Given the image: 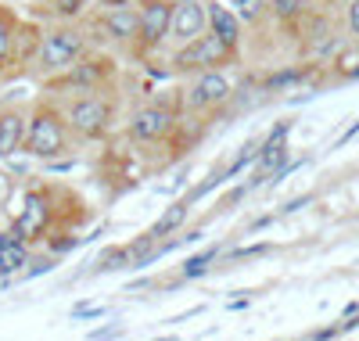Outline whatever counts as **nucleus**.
<instances>
[{"label": "nucleus", "mask_w": 359, "mask_h": 341, "mask_svg": "<svg viewBox=\"0 0 359 341\" xmlns=\"http://www.w3.org/2000/svg\"><path fill=\"white\" fill-rule=\"evenodd\" d=\"M86 220H90L86 201L72 187H65V183H36V187L25 191L11 230L29 244H40L62 234L72 237V230L83 227Z\"/></svg>", "instance_id": "1"}, {"label": "nucleus", "mask_w": 359, "mask_h": 341, "mask_svg": "<svg viewBox=\"0 0 359 341\" xmlns=\"http://www.w3.org/2000/svg\"><path fill=\"white\" fill-rule=\"evenodd\" d=\"M83 147V140L72 133L69 119L50 94H40L29 101V119H25V140H22V154L36 162H62L69 154H76Z\"/></svg>", "instance_id": "2"}, {"label": "nucleus", "mask_w": 359, "mask_h": 341, "mask_svg": "<svg viewBox=\"0 0 359 341\" xmlns=\"http://www.w3.org/2000/svg\"><path fill=\"white\" fill-rule=\"evenodd\" d=\"M118 83L111 86H97V90H79V94H62V98H54L57 105H62L65 119H69V126L72 133L86 144H101L115 133L118 126V112H123V98H118Z\"/></svg>", "instance_id": "3"}, {"label": "nucleus", "mask_w": 359, "mask_h": 341, "mask_svg": "<svg viewBox=\"0 0 359 341\" xmlns=\"http://www.w3.org/2000/svg\"><path fill=\"white\" fill-rule=\"evenodd\" d=\"M83 22L94 47H104L123 61H137V0H94V8L83 15Z\"/></svg>", "instance_id": "4"}, {"label": "nucleus", "mask_w": 359, "mask_h": 341, "mask_svg": "<svg viewBox=\"0 0 359 341\" xmlns=\"http://www.w3.org/2000/svg\"><path fill=\"white\" fill-rule=\"evenodd\" d=\"M184 126H187V115H184V94H180V86H176V98H169V90H158L151 101H140L126 115V137L137 147L172 144Z\"/></svg>", "instance_id": "5"}, {"label": "nucleus", "mask_w": 359, "mask_h": 341, "mask_svg": "<svg viewBox=\"0 0 359 341\" xmlns=\"http://www.w3.org/2000/svg\"><path fill=\"white\" fill-rule=\"evenodd\" d=\"M90 47V33H86V22H43V36L36 47V58L29 61L25 79L43 83L57 72H65L72 61H79Z\"/></svg>", "instance_id": "6"}, {"label": "nucleus", "mask_w": 359, "mask_h": 341, "mask_svg": "<svg viewBox=\"0 0 359 341\" xmlns=\"http://www.w3.org/2000/svg\"><path fill=\"white\" fill-rule=\"evenodd\" d=\"M118 76H123V58L104 51V47H90L79 61H72L65 72L43 79L40 90H43V94L62 98V94H79V90L111 86V83H118Z\"/></svg>", "instance_id": "7"}, {"label": "nucleus", "mask_w": 359, "mask_h": 341, "mask_svg": "<svg viewBox=\"0 0 359 341\" xmlns=\"http://www.w3.org/2000/svg\"><path fill=\"white\" fill-rule=\"evenodd\" d=\"M180 94H184V115L208 119V115L223 112L233 101L237 86L223 69H201V72H191L184 83H180Z\"/></svg>", "instance_id": "8"}, {"label": "nucleus", "mask_w": 359, "mask_h": 341, "mask_svg": "<svg viewBox=\"0 0 359 341\" xmlns=\"http://www.w3.org/2000/svg\"><path fill=\"white\" fill-rule=\"evenodd\" d=\"M233 61H237V54L226 51V47L205 29V33L194 36L191 44L169 51V72H172V76H191V72H201V69H223V65H233Z\"/></svg>", "instance_id": "9"}, {"label": "nucleus", "mask_w": 359, "mask_h": 341, "mask_svg": "<svg viewBox=\"0 0 359 341\" xmlns=\"http://www.w3.org/2000/svg\"><path fill=\"white\" fill-rule=\"evenodd\" d=\"M137 15H140V29H137V61H151V58L165 54L172 0H137Z\"/></svg>", "instance_id": "10"}, {"label": "nucleus", "mask_w": 359, "mask_h": 341, "mask_svg": "<svg viewBox=\"0 0 359 341\" xmlns=\"http://www.w3.org/2000/svg\"><path fill=\"white\" fill-rule=\"evenodd\" d=\"M208 29V4L205 0H172V18H169V40H165V54L191 44L194 36H201Z\"/></svg>", "instance_id": "11"}, {"label": "nucleus", "mask_w": 359, "mask_h": 341, "mask_svg": "<svg viewBox=\"0 0 359 341\" xmlns=\"http://www.w3.org/2000/svg\"><path fill=\"white\" fill-rule=\"evenodd\" d=\"M208 4V33H212L226 51H233L241 58V47H245V22L233 8H226L223 0H205Z\"/></svg>", "instance_id": "12"}, {"label": "nucleus", "mask_w": 359, "mask_h": 341, "mask_svg": "<svg viewBox=\"0 0 359 341\" xmlns=\"http://www.w3.org/2000/svg\"><path fill=\"white\" fill-rule=\"evenodd\" d=\"M25 119H29V101L0 105V159H15V154H22Z\"/></svg>", "instance_id": "13"}, {"label": "nucleus", "mask_w": 359, "mask_h": 341, "mask_svg": "<svg viewBox=\"0 0 359 341\" xmlns=\"http://www.w3.org/2000/svg\"><path fill=\"white\" fill-rule=\"evenodd\" d=\"M18 25L22 11L11 8L8 0H0V76L11 79L15 76V44H18Z\"/></svg>", "instance_id": "14"}, {"label": "nucleus", "mask_w": 359, "mask_h": 341, "mask_svg": "<svg viewBox=\"0 0 359 341\" xmlns=\"http://www.w3.org/2000/svg\"><path fill=\"white\" fill-rule=\"evenodd\" d=\"M90 8L94 0H33L25 15L36 22H79Z\"/></svg>", "instance_id": "15"}, {"label": "nucleus", "mask_w": 359, "mask_h": 341, "mask_svg": "<svg viewBox=\"0 0 359 341\" xmlns=\"http://www.w3.org/2000/svg\"><path fill=\"white\" fill-rule=\"evenodd\" d=\"M184 223H187V205H184V201L169 205V208L158 215V220H155V227L144 234V237H147V248L158 244V241H165V237H172V234H176L180 227H184Z\"/></svg>", "instance_id": "16"}, {"label": "nucleus", "mask_w": 359, "mask_h": 341, "mask_svg": "<svg viewBox=\"0 0 359 341\" xmlns=\"http://www.w3.org/2000/svg\"><path fill=\"white\" fill-rule=\"evenodd\" d=\"M313 8H316V0H266V15L280 25H298V18Z\"/></svg>", "instance_id": "17"}, {"label": "nucleus", "mask_w": 359, "mask_h": 341, "mask_svg": "<svg viewBox=\"0 0 359 341\" xmlns=\"http://www.w3.org/2000/svg\"><path fill=\"white\" fill-rule=\"evenodd\" d=\"M226 8H233L237 15H241L245 25H255L266 18V0H223Z\"/></svg>", "instance_id": "18"}, {"label": "nucleus", "mask_w": 359, "mask_h": 341, "mask_svg": "<svg viewBox=\"0 0 359 341\" xmlns=\"http://www.w3.org/2000/svg\"><path fill=\"white\" fill-rule=\"evenodd\" d=\"M341 25H345V36H348L352 44H359V0H345Z\"/></svg>", "instance_id": "19"}, {"label": "nucleus", "mask_w": 359, "mask_h": 341, "mask_svg": "<svg viewBox=\"0 0 359 341\" xmlns=\"http://www.w3.org/2000/svg\"><path fill=\"white\" fill-rule=\"evenodd\" d=\"M212 259H216V248H208V252H201V255L187 259V266H184V276H201L208 266H212Z\"/></svg>", "instance_id": "20"}, {"label": "nucleus", "mask_w": 359, "mask_h": 341, "mask_svg": "<svg viewBox=\"0 0 359 341\" xmlns=\"http://www.w3.org/2000/svg\"><path fill=\"white\" fill-rule=\"evenodd\" d=\"M355 133H359V122H352V126H348V130L341 133V140H338V144H348V140H352Z\"/></svg>", "instance_id": "21"}, {"label": "nucleus", "mask_w": 359, "mask_h": 341, "mask_svg": "<svg viewBox=\"0 0 359 341\" xmlns=\"http://www.w3.org/2000/svg\"><path fill=\"white\" fill-rule=\"evenodd\" d=\"M316 4H323V8H327V4H338V0H316Z\"/></svg>", "instance_id": "22"}, {"label": "nucleus", "mask_w": 359, "mask_h": 341, "mask_svg": "<svg viewBox=\"0 0 359 341\" xmlns=\"http://www.w3.org/2000/svg\"><path fill=\"white\" fill-rule=\"evenodd\" d=\"M0 83H4V76H0Z\"/></svg>", "instance_id": "23"}]
</instances>
